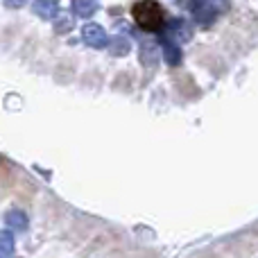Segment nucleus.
<instances>
[{"mask_svg":"<svg viewBox=\"0 0 258 258\" xmlns=\"http://www.w3.org/2000/svg\"><path fill=\"white\" fill-rule=\"evenodd\" d=\"M132 16L143 30L147 32H161L165 30V12L159 3L154 0H145V3H136L132 7Z\"/></svg>","mask_w":258,"mask_h":258,"instance_id":"f257e3e1","label":"nucleus"},{"mask_svg":"<svg viewBox=\"0 0 258 258\" xmlns=\"http://www.w3.org/2000/svg\"><path fill=\"white\" fill-rule=\"evenodd\" d=\"M82 41H84L89 48H104V45L109 43V36L107 32H104L102 25H98V23H86L84 27H82Z\"/></svg>","mask_w":258,"mask_h":258,"instance_id":"f03ea898","label":"nucleus"},{"mask_svg":"<svg viewBox=\"0 0 258 258\" xmlns=\"http://www.w3.org/2000/svg\"><path fill=\"white\" fill-rule=\"evenodd\" d=\"M190 12L200 25H211V23L218 18V14L222 12V5H218V3H192Z\"/></svg>","mask_w":258,"mask_h":258,"instance_id":"7ed1b4c3","label":"nucleus"},{"mask_svg":"<svg viewBox=\"0 0 258 258\" xmlns=\"http://www.w3.org/2000/svg\"><path fill=\"white\" fill-rule=\"evenodd\" d=\"M165 36H168V39L172 36L174 43H177V41L186 43V41H190V36H192V27L186 18H170V21L165 23Z\"/></svg>","mask_w":258,"mask_h":258,"instance_id":"20e7f679","label":"nucleus"},{"mask_svg":"<svg viewBox=\"0 0 258 258\" xmlns=\"http://www.w3.org/2000/svg\"><path fill=\"white\" fill-rule=\"evenodd\" d=\"M159 43H161V50H163L165 61H168L170 66H177V63L181 61V50H179V45L174 43L172 39H168L165 34L159 36Z\"/></svg>","mask_w":258,"mask_h":258,"instance_id":"39448f33","label":"nucleus"},{"mask_svg":"<svg viewBox=\"0 0 258 258\" xmlns=\"http://www.w3.org/2000/svg\"><path fill=\"white\" fill-rule=\"evenodd\" d=\"M141 61L145 63L147 68H154L156 61H159V45L154 41H143L141 43Z\"/></svg>","mask_w":258,"mask_h":258,"instance_id":"423d86ee","label":"nucleus"},{"mask_svg":"<svg viewBox=\"0 0 258 258\" xmlns=\"http://www.w3.org/2000/svg\"><path fill=\"white\" fill-rule=\"evenodd\" d=\"M5 222H7V227L12 229V231H25L27 224H30V220H27V215L23 213V211L14 209L5 215Z\"/></svg>","mask_w":258,"mask_h":258,"instance_id":"0eeeda50","label":"nucleus"},{"mask_svg":"<svg viewBox=\"0 0 258 258\" xmlns=\"http://www.w3.org/2000/svg\"><path fill=\"white\" fill-rule=\"evenodd\" d=\"M73 12L80 18H91L98 12V3H93V0H75L73 3Z\"/></svg>","mask_w":258,"mask_h":258,"instance_id":"6e6552de","label":"nucleus"},{"mask_svg":"<svg viewBox=\"0 0 258 258\" xmlns=\"http://www.w3.org/2000/svg\"><path fill=\"white\" fill-rule=\"evenodd\" d=\"M129 41L125 39V36H113L111 41H109V52L113 54V57H125V54L129 52Z\"/></svg>","mask_w":258,"mask_h":258,"instance_id":"1a4fd4ad","label":"nucleus"},{"mask_svg":"<svg viewBox=\"0 0 258 258\" xmlns=\"http://www.w3.org/2000/svg\"><path fill=\"white\" fill-rule=\"evenodd\" d=\"M32 9H34L36 14H39L41 18H54V14H57V3H50V0H41V3H34L32 5Z\"/></svg>","mask_w":258,"mask_h":258,"instance_id":"9d476101","label":"nucleus"},{"mask_svg":"<svg viewBox=\"0 0 258 258\" xmlns=\"http://www.w3.org/2000/svg\"><path fill=\"white\" fill-rule=\"evenodd\" d=\"M14 247H16V240H14L12 231H0V258L14 254Z\"/></svg>","mask_w":258,"mask_h":258,"instance_id":"9b49d317","label":"nucleus"},{"mask_svg":"<svg viewBox=\"0 0 258 258\" xmlns=\"http://www.w3.org/2000/svg\"><path fill=\"white\" fill-rule=\"evenodd\" d=\"M73 30V18L68 21H57V32H71Z\"/></svg>","mask_w":258,"mask_h":258,"instance_id":"f8f14e48","label":"nucleus"}]
</instances>
